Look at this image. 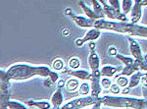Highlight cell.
<instances>
[{
	"label": "cell",
	"mask_w": 147,
	"mask_h": 109,
	"mask_svg": "<svg viewBox=\"0 0 147 109\" xmlns=\"http://www.w3.org/2000/svg\"><path fill=\"white\" fill-rule=\"evenodd\" d=\"M108 2H109V5L111 7H113L114 9H116V10H118V11H122L120 0H108Z\"/></svg>",
	"instance_id": "f546056e"
},
{
	"label": "cell",
	"mask_w": 147,
	"mask_h": 109,
	"mask_svg": "<svg viewBox=\"0 0 147 109\" xmlns=\"http://www.w3.org/2000/svg\"><path fill=\"white\" fill-rule=\"evenodd\" d=\"M63 34L67 35H68V30H64V32H63Z\"/></svg>",
	"instance_id": "74e56055"
},
{
	"label": "cell",
	"mask_w": 147,
	"mask_h": 109,
	"mask_svg": "<svg viewBox=\"0 0 147 109\" xmlns=\"http://www.w3.org/2000/svg\"><path fill=\"white\" fill-rule=\"evenodd\" d=\"M140 83L142 85V95L144 98L147 99V73L142 74Z\"/></svg>",
	"instance_id": "d4e9b609"
},
{
	"label": "cell",
	"mask_w": 147,
	"mask_h": 109,
	"mask_svg": "<svg viewBox=\"0 0 147 109\" xmlns=\"http://www.w3.org/2000/svg\"><path fill=\"white\" fill-rule=\"evenodd\" d=\"M100 35H101L100 30L96 29V28H91V29H89L88 30H87L86 34L84 35V37L76 40L75 44L77 47H80V46L84 45L85 42H88V41L90 42V41H94V40H96L99 37H100Z\"/></svg>",
	"instance_id": "9c48e42d"
},
{
	"label": "cell",
	"mask_w": 147,
	"mask_h": 109,
	"mask_svg": "<svg viewBox=\"0 0 147 109\" xmlns=\"http://www.w3.org/2000/svg\"><path fill=\"white\" fill-rule=\"evenodd\" d=\"M67 74L71 77H75L79 80L82 81H86L89 80L91 77V73H89L88 71H85L82 69H77V70H69Z\"/></svg>",
	"instance_id": "7c38bea8"
},
{
	"label": "cell",
	"mask_w": 147,
	"mask_h": 109,
	"mask_svg": "<svg viewBox=\"0 0 147 109\" xmlns=\"http://www.w3.org/2000/svg\"><path fill=\"white\" fill-rule=\"evenodd\" d=\"M101 75H100V70L96 71V72L91 73V77L89 81H90V87H91V95L94 97H99L101 91H102V87H101Z\"/></svg>",
	"instance_id": "52a82bcc"
},
{
	"label": "cell",
	"mask_w": 147,
	"mask_h": 109,
	"mask_svg": "<svg viewBox=\"0 0 147 109\" xmlns=\"http://www.w3.org/2000/svg\"><path fill=\"white\" fill-rule=\"evenodd\" d=\"M122 71V68H118V67H114L111 65H105L102 67V69L100 70V75L101 77H105V78H112L115 75H117L118 73Z\"/></svg>",
	"instance_id": "4fadbf2b"
},
{
	"label": "cell",
	"mask_w": 147,
	"mask_h": 109,
	"mask_svg": "<svg viewBox=\"0 0 147 109\" xmlns=\"http://www.w3.org/2000/svg\"><path fill=\"white\" fill-rule=\"evenodd\" d=\"M139 62V69L140 71H147V60L142 57L141 60H138Z\"/></svg>",
	"instance_id": "4dcf8cb0"
},
{
	"label": "cell",
	"mask_w": 147,
	"mask_h": 109,
	"mask_svg": "<svg viewBox=\"0 0 147 109\" xmlns=\"http://www.w3.org/2000/svg\"><path fill=\"white\" fill-rule=\"evenodd\" d=\"M143 58H144V59H146V60H147V53L145 54V55H143Z\"/></svg>",
	"instance_id": "f35d334b"
},
{
	"label": "cell",
	"mask_w": 147,
	"mask_h": 109,
	"mask_svg": "<svg viewBox=\"0 0 147 109\" xmlns=\"http://www.w3.org/2000/svg\"><path fill=\"white\" fill-rule=\"evenodd\" d=\"M79 4H80V8L82 9V11L84 12L85 16H86L87 18L91 19V20H94V21L99 20V19H100V17H99V16L97 15V14L95 13V12L93 11V9L90 8V7L87 6L86 4H85L84 2L82 1V0H80V1L79 2Z\"/></svg>",
	"instance_id": "2e32d148"
},
{
	"label": "cell",
	"mask_w": 147,
	"mask_h": 109,
	"mask_svg": "<svg viewBox=\"0 0 147 109\" xmlns=\"http://www.w3.org/2000/svg\"><path fill=\"white\" fill-rule=\"evenodd\" d=\"M120 86L119 85H117V84H112V86H111L110 87V91L113 92V93H115V94H118V93H120L121 92V89H120Z\"/></svg>",
	"instance_id": "1f68e13d"
},
{
	"label": "cell",
	"mask_w": 147,
	"mask_h": 109,
	"mask_svg": "<svg viewBox=\"0 0 147 109\" xmlns=\"http://www.w3.org/2000/svg\"><path fill=\"white\" fill-rule=\"evenodd\" d=\"M91 3H92V9H93V11L100 17V19H104L105 14H104L103 7H102V4L100 3V1L91 0Z\"/></svg>",
	"instance_id": "d6986e66"
},
{
	"label": "cell",
	"mask_w": 147,
	"mask_h": 109,
	"mask_svg": "<svg viewBox=\"0 0 147 109\" xmlns=\"http://www.w3.org/2000/svg\"><path fill=\"white\" fill-rule=\"evenodd\" d=\"M142 0H134V6L130 11V23L137 24L142 16Z\"/></svg>",
	"instance_id": "30bf717a"
},
{
	"label": "cell",
	"mask_w": 147,
	"mask_h": 109,
	"mask_svg": "<svg viewBox=\"0 0 147 109\" xmlns=\"http://www.w3.org/2000/svg\"><path fill=\"white\" fill-rule=\"evenodd\" d=\"M100 3L103 7L104 14L105 17H108V19L112 21H121V22H129V19L127 18L125 13H123L122 11H118L116 9H114L113 7L108 5L106 2H104V0H100Z\"/></svg>",
	"instance_id": "277c9868"
},
{
	"label": "cell",
	"mask_w": 147,
	"mask_h": 109,
	"mask_svg": "<svg viewBox=\"0 0 147 109\" xmlns=\"http://www.w3.org/2000/svg\"><path fill=\"white\" fill-rule=\"evenodd\" d=\"M89 48H90V52H89L87 61H88V65L91 70V73H93V72H96V71H99L100 59H99L98 54H97L95 51V44L92 41L89 42Z\"/></svg>",
	"instance_id": "ba28073f"
},
{
	"label": "cell",
	"mask_w": 147,
	"mask_h": 109,
	"mask_svg": "<svg viewBox=\"0 0 147 109\" xmlns=\"http://www.w3.org/2000/svg\"><path fill=\"white\" fill-rule=\"evenodd\" d=\"M129 49L130 52H131L132 57L136 59V60H141L142 57H143V54L141 52V48L139 43L134 39H132L131 37L129 39Z\"/></svg>",
	"instance_id": "8fae6325"
},
{
	"label": "cell",
	"mask_w": 147,
	"mask_h": 109,
	"mask_svg": "<svg viewBox=\"0 0 147 109\" xmlns=\"http://www.w3.org/2000/svg\"><path fill=\"white\" fill-rule=\"evenodd\" d=\"M101 103L108 107L125 109H147V99L125 96L105 95L101 97Z\"/></svg>",
	"instance_id": "7a4b0ae2"
},
{
	"label": "cell",
	"mask_w": 147,
	"mask_h": 109,
	"mask_svg": "<svg viewBox=\"0 0 147 109\" xmlns=\"http://www.w3.org/2000/svg\"><path fill=\"white\" fill-rule=\"evenodd\" d=\"M132 6H134V0H122L121 9H122L123 13H125V15L130 13Z\"/></svg>",
	"instance_id": "ffe728a7"
},
{
	"label": "cell",
	"mask_w": 147,
	"mask_h": 109,
	"mask_svg": "<svg viewBox=\"0 0 147 109\" xmlns=\"http://www.w3.org/2000/svg\"><path fill=\"white\" fill-rule=\"evenodd\" d=\"M115 57L119 59V60H120L122 63H124V64H125V66L131 65V64H134V61H136V59H134V58L127 57V56H124V55H121V54H119V53L116 54Z\"/></svg>",
	"instance_id": "7402d4cb"
},
{
	"label": "cell",
	"mask_w": 147,
	"mask_h": 109,
	"mask_svg": "<svg viewBox=\"0 0 147 109\" xmlns=\"http://www.w3.org/2000/svg\"><path fill=\"white\" fill-rule=\"evenodd\" d=\"M80 66V61L79 58L77 57H72L69 60V67L71 70H77L79 69V67Z\"/></svg>",
	"instance_id": "4316f807"
},
{
	"label": "cell",
	"mask_w": 147,
	"mask_h": 109,
	"mask_svg": "<svg viewBox=\"0 0 147 109\" xmlns=\"http://www.w3.org/2000/svg\"><path fill=\"white\" fill-rule=\"evenodd\" d=\"M101 105H102V103H101V99H100V100H99L98 102H96L95 104H93V105H92V108L91 109H101L100 108Z\"/></svg>",
	"instance_id": "e575fe53"
},
{
	"label": "cell",
	"mask_w": 147,
	"mask_h": 109,
	"mask_svg": "<svg viewBox=\"0 0 147 109\" xmlns=\"http://www.w3.org/2000/svg\"><path fill=\"white\" fill-rule=\"evenodd\" d=\"M137 71H140V69H139L138 60H136L134 63L131 64V65L125 66V67L122 69V71L120 72V74L116 75V76H125V77H127V76H131L132 74H134V73L137 72Z\"/></svg>",
	"instance_id": "5bb4252c"
},
{
	"label": "cell",
	"mask_w": 147,
	"mask_h": 109,
	"mask_svg": "<svg viewBox=\"0 0 147 109\" xmlns=\"http://www.w3.org/2000/svg\"><path fill=\"white\" fill-rule=\"evenodd\" d=\"M66 86V82L64 80H58V82H57V87H60V89H62L63 87Z\"/></svg>",
	"instance_id": "d6a6232c"
},
{
	"label": "cell",
	"mask_w": 147,
	"mask_h": 109,
	"mask_svg": "<svg viewBox=\"0 0 147 109\" xmlns=\"http://www.w3.org/2000/svg\"><path fill=\"white\" fill-rule=\"evenodd\" d=\"M90 91H91L90 85H89L88 83H86V82L82 83V84L80 85V87H79L80 94H82V95H84V96H86Z\"/></svg>",
	"instance_id": "603a6c76"
},
{
	"label": "cell",
	"mask_w": 147,
	"mask_h": 109,
	"mask_svg": "<svg viewBox=\"0 0 147 109\" xmlns=\"http://www.w3.org/2000/svg\"><path fill=\"white\" fill-rule=\"evenodd\" d=\"M28 105L35 106V107H37L39 109H51V107H52V103L49 102V101H46V100H42V101L28 100Z\"/></svg>",
	"instance_id": "ac0fdd59"
},
{
	"label": "cell",
	"mask_w": 147,
	"mask_h": 109,
	"mask_svg": "<svg viewBox=\"0 0 147 109\" xmlns=\"http://www.w3.org/2000/svg\"><path fill=\"white\" fill-rule=\"evenodd\" d=\"M141 77H142V73L140 72V71H137V72H136L134 74H132L131 76H130L129 86L127 87H129L130 89L137 87L141 81Z\"/></svg>",
	"instance_id": "e0dca14e"
},
{
	"label": "cell",
	"mask_w": 147,
	"mask_h": 109,
	"mask_svg": "<svg viewBox=\"0 0 147 109\" xmlns=\"http://www.w3.org/2000/svg\"><path fill=\"white\" fill-rule=\"evenodd\" d=\"M142 6L143 7L147 6V0H142Z\"/></svg>",
	"instance_id": "8d00e7d4"
},
{
	"label": "cell",
	"mask_w": 147,
	"mask_h": 109,
	"mask_svg": "<svg viewBox=\"0 0 147 109\" xmlns=\"http://www.w3.org/2000/svg\"><path fill=\"white\" fill-rule=\"evenodd\" d=\"M63 100H64V97H63V93H62V91H61L60 87L56 89L55 92L53 93L51 97V103L53 105L54 108H59L62 106L63 104Z\"/></svg>",
	"instance_id": "9a60e30c"
},
{
	"label": "cell",
	"mask_w": 147,
	"mask_h": 109,
	"mask_svg": "<svg viewBox=\"0 0 147 109\" xmlns=\"http://www.w3.org/2000/svg\"><path fill=\"white\" fill-rule=\"evenodd\" d=\"M65 13L66 15L70 16L72 18V20L75 22V24L77 26H79L80 28H93V25H94V20H91V19L87 18V17H84V16H80V15H75L73 14L72 10L70 8H67L65 10Z\"/></svg>",
	"instance_id": "8992f818"
},
{
	"label": "cell",
	"mask_w": 147,
	"mask_h": 109,
	"mask_svg": "<svg viewBox=\"0 0 147 109\" xmlns=\"http://www.w3.org/2000/svg\"><path fill=\"white\" fill-rule=\"evenodd\" d=\"M116 79H117V83L116 84L119 85L121 87H125L129 86V80L125 76H116Z\"/></svg>",
	"instance_id": "484cf974"
},
{
	"label": "cell",
	"mask_w": 147,
	"mask_h": 109,
	"mask_svg": "<svg viewBox=\"0 0 147 109\" xmlns=\"http://www.w3.org/2000/svg\"><path fill=\"white\" fill-rule=\"evenodd\" d=\"M124 34H127L131 37H146L147 39V27L137 25V24L125 22Z\"/></svg>",
	"instance_id": "5b68a950"
},
{
	"label": "cell",
	"mask_w": 147,
	"mask_h": 109,
	"mask_svg": "<svg viewBox=\"0 0 147 109\" xmlns=\"http://www.w3.org/2000/svg\"><path fill=\"white\" fill-rule=\"evenodd\" d=\"M80 83L78 80L76 79H70L69 81L66 82V89H67V91H77L78 89L80 87Z\"/></svg>",
	"instance_id": "44dd1931"
},
{
	"label": "cell",
	"mask_w": 147,
	"mask_h": 109,
	"mask_svg": "<svg viewBox=\"0 0 147 109\" xmlns=\"http://www.w3.org/2000/svg\"><path fill=\"white\" fill-rule=\"evenodd\" d=\"M9 79L14 81L27 80L34 76L48 78L53 72L50 68L46 66H32L28 64H16L12 65L6 71Z\"/></svg>",
	"instance_id": "6da1fadb"
},
{
	"label": "cell",
	"mask_w": 147,
	"mask_h": 109,
	"mask_svg": "<svg viewBox=\"0 0 147 109\" xmlns=\"http://www.w3.org/2000/svg\"><path fill=\"white\" fill-rule=\"evenodd\" d=\"M63 67H64V62H63L62 59H60V58L56 59V60L53 62V64H52V68H53V70H55V71L62 70Z\"/></svg>",
	"instance_id": "83f0119b"
},
{
	"label": "cell",
	"mask_w": 147,
	"mask_h": 109,
	"mask_svg": "<svg viewBox=\"0 0 147 109\" xmlns=\"http://www.w3.org/2000/svg\"><path fill=\"white\" fill-rule=\"evenodd\" d=\"M100 100V97H94L92 95H86L84 97L75 98L73 100L69 101L66 104H64L60 107V109H80L87 106H92L93 104Z\"/></svg>",
	"instance_id": "3957f363"
},
{
	"label": "cell",
	"mask_w": 147,
	"mask_h": 109,
	"mask_svg": "<svg viewBox=\"0 0 147 109\" xmlns=\"http://www.w3.org/2000/svg\"><path fill=\"white\" fill-rule=\"evenodd\" d=\"M100 83H101V87L105 89H110L111 86H112V81H111V79H109V78L102 77Z\"/></svg>",
	"instance_id": "f1b7e54d"
},
{
	"label": "cell",
	"mask_w": 147,
	"mask_h": 109,
	"mask_svg": "<svg viewBox=\"0 0 147 109\" xmlns=\"http://www.w3.org/2000/svg\"><path fill=\"white\" fill-rule=\"evenodd\" d=\"M129 91H130V89L129 87H124V89L122 91V93L123 94H129Z\"/></svg>",
	"instance_id": "d590c367"
},
{
	"label": "cell",
	"mask_w": 147,
	"mask_h": 109,
	"mask_svg": "<svg viewBox=\"0 0 147 109\" xmlns=\"http://www.w3.org/2000/svg\"><path fill=\"white\" fill-rule=\"evenodd\" d=\"M7 106H8V109H28V107L25 104L18 102V101L15 100H9Z\"/></svg>",
	"instance_id": "cb8c5ba5"
},
{
	"label": "cell",
	"mask_w": 147,
	"mask_h": 109,
	"mask_svg": "<svg viewBox=\"0 0 147 109\" xmlns=\"http://www.w3.org/2000/svg\"><path fill=\"white\" fill-rule=\"evenodd\" d=\"M108 51H109V54H110V55H112V56H115L116 54H117V50H116L114 46H111L110 48H109Z\"/></svg>",
	"instance_id": "836d02e7"
}]
</instances>
